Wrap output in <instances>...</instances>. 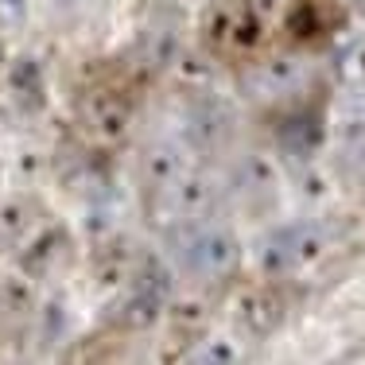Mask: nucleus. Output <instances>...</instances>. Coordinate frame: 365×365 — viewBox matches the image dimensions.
Segmentation results:
<instances>
[{
  "instance_id": "nucleus-1",
  "label": "nucleus",
  "mask_w": 365,
  "mask_h": 365,
  "mask_svg": "<svg viewBox=\"0 0 365 365\" xmlns=\"http://www.w3.org/2000/svg\"><path fill=\"white\" fill-rule=\"evenodd\" d=\"M179 241V268L190 276H198V280H230L233 272H237L241 264V241L233 230H225V225H182L175 233Z\"/></svg>"
},
{
  "instance_id": "nucleus-19",
  "label": "nucleus",
  "mask_w": 365,
  "mask_h": 365,
  "mask_svg": "<svg viewBox=\"0 0 365 365\" xmlns=\"http://www.w3.org/2000/svg\"><path fill=\"white\" fill-rule=\"evenodd\" d=\"M299 182H303L299 190H303V195L311 198V202H323V198L330 195V182H327L323 175H319V171H307V175H303Z\"/></svg>"
},
{
  "instance_id": "nucleus-20",
  "label": "nucleus",
  "mask_w": 365,
  "mask_h": 365,
  "mask_svg": "<svg viewBox=\"0 0 365 365\" xmlns=\"http://www.w3.org/2000/svg\"><path fill=\"white\" fill-rule=\"evenodd\" d=\"M358 182L365 187V148H358Z\"/></svg>"
},
{
  "instance_id": "nucleus-11",
  "label": "nucleus",
  "mask_w": 365,
  "mask_h": 365,
  "mask_svg": "<svg viewBox=\"0 0 365 365\" xmlns=\"http://www.w3.org/2000/svg\"><path fill=\"white\" fill-rule=\"evenodd\" d=\"M253 82L264 93H295L303 82V63L299 58H288V55H276L253 74Z\"/></svg>"
},
{
  "instance_id": "nucleus-7",
  "label": "nucleus",
  "mask_w": 365,
  "mask_h": 365,
  "mask_svg": "<svg viewBox=\"0 0 365 365\" xmlns=\"http://www.w3.org/2000/svg\"><path fill=\"white\" fill-rule=\"evenodd\" d=\"M284 233H288V245L295 253V264L299 268H311L319 257L330 249V230L323 218H299V222H288L284 225Z\"/></svg>"
},
{
  "instance_id": "nucleus-14",
  "label": "nucleus",
  "mask_w": 365,
  "mask_h": 365,
  "mask_svg": "<svg viewBox=\"0 0 365 365\" xmlns=\"http://www.w3.org/2000/svg\"><path fill=\"white\" fill-rule=\"evenodd\" d=\"M323 144V120L319 117H295L280 128V148L288 155H303L307 160L311 152H319Z\"/></svg>"
},
{
  "instance_id": "nucleus-21",
  "label": "nucleus",
  "mask_w": 365,
  "mask_h": 365,
  "mask_svg": "<svg viewBox=\"0 0 365 365\" xmlns=\"http://www.w3.org/2000/svg\"><path fill=\"white\" fill-rule=\"evenodd\" d=\"M58 4H78V0H58Z\"/></svg>"
},
{
  "instance_id": "nucleus-3",
  "label": "nucleus",
  "mask_w": 365,
  "mask_h": 365,
  "mask_svg": "<svg viewBox=\"0 0 365 365\" xmlns=\"http://www.w3.org/2000/svg\"><path fill=\"white\" fill-rule=\"evenodd\" d=\"M342 20L346 16L334 0H295L288 12V31L299 47H323Z\"/></svg>"
},
{
  "instance_id": "nucleus-16",
  "label": "nucleus",
  "mask_w": 365,
  "mask_h": 365,
  "mask_svg": "<svg viewBox=\"0 0 365 365\" xmlns=\"http://www.w3.org/2000/svg\"><path fill=\"white\" fill-rule=\"evenodd\" d=\"M195 350H187L182 358L187 361H206V365H233L241 358V350H237V342L233 338H225V334H198L195 338Z\"/></svg>"
},
{
  "instance_id": "nucleus-9",
  "label": "nucleus",
  "mask_w": 365,
  "mask_h": 365,
  "mask_svg": "<svg viewBox=\"0 0 365 365\" xmlns=\"http://www.w3.org/2000/svg\"><path fill=\"white\" fill-rule=\"evenodd\" d=\"M36 218H39V202L31 195L4 198L0 202V245H20V241H28Z\"/></svg>"
},
{
  "instance_id": "nucleus-12",
  "label": "nucleus",
  "mask_w": 365,
  "mask_h": 365,
  "mask_svg": "<svg viewBox=\"0 0 365 365\" xmlns=\"http://www.w3.org/2000/svg\"><path fill=\"white\" fill-rule=\"evenodd\" d=\"M233 182H237V190L245 198H268L276 187V171L264 155H245L237 163V171H233Z\"/></svg>"
},
{
  "instance_id": "nucleus-8",
  "label": "nucleus",
  "mask_w": 365,
  "mask_h": 365,
  "mask_svg": "<svg viewBox=\"0 0 365 365\" xmlns=\"http://www.w3.org/2000/svg\"><path fill=\"white\" fill-rule=\"evenodd\" d=\"M182 171H187L182 168V152L168 140L152 144L140 160V175L148 179V187H155V190H171L182 179Z\"/></svg>"
},
{
  "instance_id": "nucleus-10",
  "label": "nucleus",
  "mask_w": 365,
  "mask_h": 365,
  "mask_svg": "<svg viewBox=\"0 0 365 365\" xmlns=\"http://www.w3.org/2000/svg\"><path fill=\"white\" fill-rule=\"evenodd\" d=\"M257 264H260V276H268V280H284V276H295V272H299V264H295V253H292V245H288V233H284V225H280V230H272L264 241H260Z\"/></svg>"
},
{
  "instance_id": "nucleus-13",
  "label": "nucleus",
  "mask_w": 365,
  "mask_h": 365,
  "mask_svg": "<svg viewBox=\"0 0 365 365\" xmlns=\"http://www.w3.org/2000/svg\"><path fill=\"white\" fill-rule=\"evenodd\" d=\"M160 315H163V295L152 292V288H140V284H136V292L128 295V299L120 303V311H117V319H120V323H125L128 330L152 327Z\"/></svg>"
},
{
  "instance_id": "nucleus-4",
  "label": "nucleus",
  "mask_w": 365,
  "mask_h": 365,
  "mask_svg": "<svg viewBox=\"0 0 365 365\" xmlns=\"http://www.w3.org/2000/svg\"><path fill=\"white\" fill-rule=\"evenodd\" d=\"M66 257H71V233H66L63 225H51L39 237H31L28 245H20L16 264H20V272L28 276V280H43V276H51Z\"/></svg>"
},
{
  "instance_id": "nucleus-15",
  "label": "nucleus",
  "mask_w": 365,
  "mask_h": 365,
  "mask_svg": "<svg viewBox=\"0 0 365 365\" xmlns=\"http://www.w3.org/2000/svg\"><path fill=\"white\" fill-rule=\"evenodd\" d=\"M334 78L346 90H365V39H350L334 51Z\"/></svg>"
},
{
  "instance_id": "nucleus-2",
  "label": "nucleus",
  "mask_w": 365,
  "mask_h": 365,
  "mask_svg": "<svg viewBox=\"0 0 365 365\" xmlns=\"http://www.w3.org/2000/svg\"><path fill=\"white\" fill-rule=\"evenodd\" d=\"M230 319L237 327V334L253 338V342H264L288 319V299L272 288V284H249L233 295L230 303Z\"/></svg>"
},
{
  "instance_id": "nucleus-18",
  "label": "nucleus",
  "mask_w": 365,
  "mask_h": 365,
  "mask_svg": "<svg viewBox=\"0 0 365 365\" xmlns=\"http://www.w3.org/2000/svg\"><path fill=\"white\" fill-rule=\"evenodd\" d=\"M28 24V0H0V31H16Z\"/></svg>"
},
{
  "instance_id": "nucleus-6",
  "label": "nucleus",
  "mask_w": 365,
  "mask_h": 365,
  "mask_svg": "<svg viewBox=\"0 0 365 365\" xmlns=\"http://www.w3.org/2000/svg\"><path fill=\"white\" fill-rule=\"evenodd\" d=\"M171 195H175L179 210L187 214L190 222L210 218V214L222 206V187L214 179H206V175H187V171H182V179L171 187Z\"/></svg>"
},
{
  "instance_id": "nucleus-17",
  "label": "nucleus",
  "mask_w": 365,
  "mask_h": 365,
  "mask_svg": "<svg viewBox=\"0 0 365 365\" xmlns=\"http://www.w3.org/2000/svg\"><path fill=\"white\" fill-rule=\"evenodd\" d=\"M171 319H175V323L190 334V342H195L198 334H206V315L198 311V303H179V307L171 311Z\"/></svg>"
},
{
  "instance_id": "nucleus-5",
  "label": "nucleus",
  "mask_w": 365,
  "mask_h": 365,
  "mask_svg": "<svg viewBox=\"0 0 365 365\" xmlns=\"http://www.w3.org/2000/svg\"><path fill=\"white\" fill-rule=\"evenodd\" d=\"M8 93H12V106L28 117L47 109V74L36 55H16L8 63Z\"/></svg>"
}]
</instances>
